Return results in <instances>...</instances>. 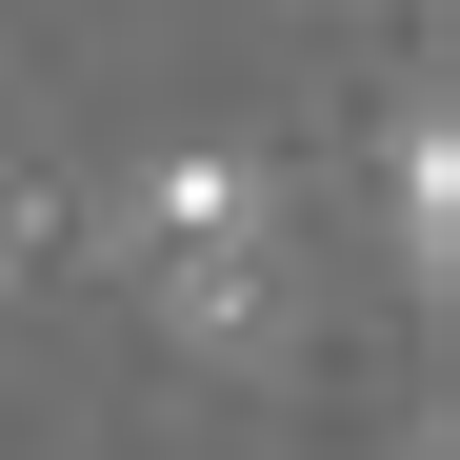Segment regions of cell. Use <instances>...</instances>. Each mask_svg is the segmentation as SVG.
Returning a JSON list of instances; mask_svg holds the SVG:
<instances>
[{"label": "cell", "mask_w": 460, "mask_h": 460, "mask_svg": "<svg viewBox=\"0 0 460 460\" xmlns=\"http://www.w3.org/2000/svg\"><path fill=\"white\" fill-rule=\"evenodd\" d=\"M140 280H161L181 341H261V300H280V200H261V161H140Z\"/></svg>", "instance_id": "6da1fadb"}, {"label": "cell", "mask_w": 460, "mask_h": 460, "mask_svg": "<svg viewBox=\"0 0 460 460\" xmlns=\"http://www.w3.org/2000/svg\"><path fill=\"white\" fill-rule=\"evenodd\" d=\"M440 241H460V140L420 120V140H401V261H440Z\"/></svg>", "instance_id": "7a4b0ae2"}]
</instances>
